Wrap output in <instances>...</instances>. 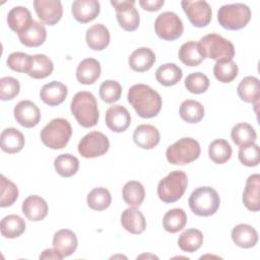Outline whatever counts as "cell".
<instances>
[{
	"mask_svg": "<svg viewBox=\"0 0 260 260\" xmlns=\"http://www.w3.org/2000/svg\"><path fill=\"white\" fill-rule=\"evenodd\" d=\"M56 172L64 178H69L75 175L79 169V160L76 156L70 153L58 155L54 160Z\"/></svg>",
	"mask_w": 260,
	"mask_h": 260,
	"instance_id": "39",
	"label": "cell"
},
{
	"mask_svg": "<svg viewBox=\"0 0 260 260\" xmlns=\"http://www.w3.org/2000/svg\"><path fill=\"white\" fill-rule=\"evenodd\" d=\"M201 152L200 144L191 137H184L167 148L166 156L170 164L184 166L196 160Z\"/></svg>",
	"mask_w": 260,
	"mask_h": 260,
	"instance_id": "6",
	"label": "cell"
},
{
	"mask_svg": "<svg viewBox=\"0 0 260 260\" xmlns=\"http://www.w3.org/2000/svg\"><path fill=\"white\" fill-rule=\"evenodd\" d=\"M78 245L76 235L68 229L55 233L53 237V248L64 258L72 255Z\"/></svg>",
	"mask_w": 260,
	"mask_h": 260,
	"instance_id": "18",
	"label": "cell"
},
{
	"mask_svg": "<svg viewBox=\"0 0 260 260\" xmlns=\"http://www.w3.org/2000/svg\"><path fill=\"white\" fill-rule=\"evenodd\" d=\"M72 135L70 123L63 118L51 120L41 130V140L49 148L62 149L69 142Z\"/></svg>",
	"mask_w": 260,
	"mask_h": 260,
	"instance_id": "3",
	"label": "cell"
},
{
	"mask_svg": "<svg viewBox=\"0 0 260 260\" xmlns=\"http://www.w3.org/2000/svg\"><path fill=\"white\" fill-rule=\"evenodd\" d=\"M111 4L116 10V16L119 25L124 30L133 31L138 28L140 17L137 9L134 6V0L111 1Z\"/></svg>",
	"mask_w": 260,
	"mask_h": 260,
	"instance_id": "11",
	"label": "cell"
},
{
	"mask_svg": "<svg viewBox=\"0 0 260 260\" xmlns=\"http://www.w3.org/2000/svg\"><path fill=\"white\" fill-rule=\"evenodd\" d=\"M30 11L23 6L13 7L7 15L8 26L15 32L20 34L32 22Z\"/></svg>",
	"mask_w": 260,
	"mask_h": 260,
	"instance_id": "30",
	"label": "cell"
},
{
	"mask_svg": "<svg viewBox=\"0 0 260 260\" xmlns=\"http://www.w3.org/2000/svg\"><path fill=\"white\" fill-rule=\"evenodd\" d=\"M188 203L194 214L198 216H210L217 211L220 199L216 190L211 187L204 186L195 189L191 193Z\"/></svg>",
	"mask_w": 260,
	"mask_h": 260,
	"instance_id": "4",
	"label": "cell"
},
{
	"mask_svg": "<svg viewBox=\"0 0 260 260\" xmlns=\"http://www.w3.org/2000/svg\"><path fill=\"white\" fill-rule=\"evenodd\" d=\"M101 11L98 0H75L71 5L73 17L80 23H87L93 20Z\"/></svg>",
	"mask_w": 260,
	"mask_h": 260,
	"instance_id": "16",
	"label": "cell"
},
{
	"mask_svg": "<svg viewBox=\"0 0 260 260\" xmlns=\"http://www.w3.org/2000/svg\"><path fill=\"white\" fill-rule=\"evenodd\" d=\"M40 259H54V260H61L63 257L53 248V249H46L40 255Z\"/></svg>",
	"mask_w": 260,
	"mask_h": 260,
	"instance_id": "51",
	"label": "cell"
},
{
	"mask_svg": "<svg viewBox=\"0 0 260 260\" xmlns=\"http://www.w3.org/2000/svg\"><path fill=\"white\" fill-rule=\"evenodd\" d=\"M159 139V131L156 127L149 124H141L133 132L134 143L143 149L154 148L158 144Z\"/></svg>",
	"mask_w": 260,
	"mask_h": 260,
	"instance_id": "17",
	"label": "cell"
},
{
	"mask_svg": "<svg viewBox=\"0 0 260 260\" xmlns=\"http://www.w3.org/2000/svg\"><path fill=\"white\" fill-rule=\"evenodd\" d=\"M85 41L89 49L102 51L110 44V31L104 24L95 23L87 28Z\"/></svg>",
	"mask_w": 260,
	"mask_h": 260,
	"instance_id": "26",
	"label": "cell"
},
{
	"mask_svg": "<svg viewBox=\"0 0 260 260\" xmlns=\"http://www.w3.org/2000/svg\"><path fill=\"white\" fill-rule=\"evenodd\" d=\"M122 94V86L116 80H106L100 86V96L107 104L117 102Z\"/></svg>",
	"mask_w": 260,
	"mask_h": 260,
	"instance_id": "46",
	"label": "cell"
},
{
	"mask_svg": "<svg viewBox=\"0 0 260 260\" xmlns=\"http://www.w3.org/2000/svg\"><path fill=\"white\" fill-rule=\"evenodd\" d=\"M155 62V54L146 47H141L132 52L128 59L129 66L136 72H145L149 70Z\"/></svg>",
	"mask_w": 260,
	"mask_h": 260,
	"instance_id": "28",
	"label": "cell"
},
{
	"mask_svg": "<svg viewBox=\"0 0 260 260\" xmlns=\"http://www.w3.org/2000/svg\"><path fill=\"white\" fill-rule=\"evenodd\" d=\"M105 120L108 128L117 133L124 132L131 124L130 113L122 105L110 107L106 112Z\"/></svg>",
	"mask_w": 260,
	"mask_h": 260,
	"instance_id": "15",
	"label": "cell"
},
{
	"mask_svg": "<svg viewBox=\"0 0 260 260\" xmlns=\"http://www.w3.org/2000/svg\"><path fill=\"white\" fill-rule=\"evenodd\" d=\"M203 244V235L197 229H188L184 231L178 239L179 248L188 253H194Z\"/></svg>",
	"mask_w": 260,
	"mask_h": 260,
	"instance_id": "36",
	"label": "cell"
},
{
	"mask_svg": "<svg viewBox=\"0 0 260 260\" xmlns=\"http://www.w3.org/2000/svg\"><path fill=\"white\" fill-rule=\"evenodd\" d=\"M121 223L123 228L133 235H139L146 229V219L141 211L136 207L125 209L121 215Z\"/></svg>",
	"mask_w": 260,
	"mask_h": 260,
	"instance_id": "24",
	"label": "cell"
},
{
	"mask_svg": "<svg viewBox=\"0 0 260 260\" xmlns=\"http://www.w3.org/2000/svg\"><path fill=\"white\" fill-rule=\"evenodd\" d=\"M178 56L182 63L190 67L198 66L205 58L199 43L193 41L184 43L179 49Z\"/></svg>",
	"mask_w": 260,
	"mask_h": 260,
	"instance_id": "31",
	"label": "cell"
},
{
	"mask_svg": "<svg viewBox=\"0 0 260 260\" xmlns=\"http://www.w3.org/2000/svg\"><path fill=\"white\" fill-rule=\"evenodd\" d=\"M21 210L27 219L31 221H40L48 214V204L42 197L30 195L22 202Z\"/></svg>",
	"mask_w": 260,
	"mask_h": 260,
	"instance_id": "20",
	"label": "cell"
},
{
	"mask_svg": "<svg viewBox=\"0 0 260 260\" xmlns=\"http://www.w3.org/2000/svg\"><path fill=\"white\" fill-rule=\"evenodd\" d=\"M205 58L215 61L233 60L235 56V47L232 42L217 34H208L199 41Z\"/></svg>",
	"mask_w": 260,
	"mask_h": 260,
	"instance_id": "8",
	"label": "cell"
},
{
	"mask_svg": "<svg viewBox=\"0 0 260 260\" xmlns=\"http://www.w3.org/2000/svg\"><path fill=\"white\" fill-rule=\"evenodd\" d=\"M1 235L7 239H15L25 231V221L17 214H9L2 218L0 223Z\"/></svg>",
	"mask_w": 260,
	"mask_h": 260,
	"instance_id": "33",
	"label": "cell"
},
{
	"mask_svg": "<svg viewBox=\"0 0 260 260\" xmlns=\"http://www.w3.org/2000/svg\"><path fill=\"white\" fill-rule=\"evenodd\" d=\"M0 146L7 153L19 152L24 146V136L15 128H6L1 133Z\"/></svg>",
	"mask_w": 260,
	"mask_h": 260,
	"instance_id": "29",
	"label": "cell"
},
{
	"mask_svg": "<svg viewBox=\"0 0 260 260\" xmlns=\"http://www.w3.org/2000/svg\"><path fill=\"white\" fill-rule=\"evenodd\" d=\"M101 76L100 62L94 58L82 60L76 69V78L81 84H92Z\"/></svg>",
	"mask_w": 260,
	"mask_h": 260,
	"instance_id": "22",
	"label": "cell"
},
{
	"mask_svg": "<svg viewBox=\"0 0 260 260\" xmlns=\"http://www.w3.org/2000/svg\"><path fill=\"white\" fill-rule=\"evenodd\" d=\"M251 19V9L244 3L222 5L217 12L219 24L230 30H238L245 27Z\"/></svg>",
	"mask_w": 260,
	"mask_h": 260,
	"instance_id": "7",
	"label": "cell"
},
{
	"mask_svg": "<svg viewBox=\"0 0 260 260\" xmlns=\"http://www.w3.org/2000/svg\"><path fill=\"white\" fill-rule=\"evenodd\" d=\"M187 223V214L182 208H173L169 210L162 217L164 229L175 234L183 230Z\"/></svg>",
	"mask_w": 260,
	"mask_h": 260,
	"instance_id": "38",
	"label": "cell"
},
{
	"mask_svg": "<svg viewBox=\"0 0 260 260\" xmlns=\"http://www.w3.org/2000/svg\"><path fill=\"white\" fill-rule=\"evenodd\" d=\"M67 93V86L60 81L54 80L42 86L40 96L46 105L55 107L62 104L65 101Z\"/></svg>",
	"mask_w": 260,
	"mask_h": 260,
	"instance_id": "19",
	"label": "cell"
},
{
	"mask_svg": "<svg viewBox=\"0 0 260 260\" xmlns=\"http://www.w3.org/2000/svg\"><path fill=\"white\" fill-rule=\"evenodd\" d=\"M122 195L126 204L132 207H138L144 200L145 190L140 182L129 181L124 185Z\"/></svg>",
	"mask_w": 260,
	"mask_h": 260,
	"instance_id": "35",
	"label": "cell"
},
{
	"mask_svg": "<svg viewBox=\"0 0 260 260\" xmlns=\"http://www.w3.org/2000/svg\"><path fill=\"white\" fill-rule=\"evenodd\" d=\"M180 117L187 123H198L204 117V107L195 100H186L180 106Z\"/></svg>",
	"mask_w": 260,
	"mask_h": 260,
	"instance_id": "37",
	"label": "cell"
},
{
	"mask_svg": "<svg viewBox=\"0 0 260 260\" xmlns=\"http://www.w3.org/2000/svg\"><path fill=\"white\" fill-rule=\"evenodd\" d=\"M34 62V57L25 54L23 52H13L11 53L6 60L7 66L16 72L28 73Z\"/></svg>",
	"mask_w": 260,
	"mask_h": 260,
	"instance_id": "44",
	"label": "cell"
},
{
	"mask_svg": "<svg viewBox=\"0 0 260 260\" xmlns=\"http://www.w3.org/2000/svg\"><path fill=\"white\" fill-rule=\"evenodd\" d=\"M110 147L108 137L99 131H91L84 135L78 143V152L85 158L104 155Z\"/></svg>",
	"mask_w": 260,
	"mask_h": 260,
	"instance_id": "10",
	"label": "cell"
},
{
	"mask_svg": "<svg viewBox=\"0 0 260 260\" xmlns=\"http://www.w3.org/2000/svg\"><path fill=\"white\" fill-rule=\"evenodd\" d=\"M47 38V30L44 24L39 21L32 20L27 28L18 34L20 43L26 47L36 48L43 45Z\"/></svg>",
	"mask_w": 260,
	"mask_h": 260,
	"instance_id": "25",
	"label": "cell"
},
{
	"mask_svg": "<svg viewBox=\"0 0 260 260\" xmlns=\"http://www.w3.org/2000/svg\"><path fill=\"white\" fill-rule=\"evenodd\" d=\"M185 86L190 92L200 94L208 89L209 79L201 72H193L186 77Z\"/></svg>",
	"mask_w": 260,
	"mask_h": 260,
	"instance_id": "45",
	"label": "cell"
},
{
	"mask_svg": "<svg viewBox=\"0 0 260 260\" xmlns=\"http://www.w3.org/2000/svg\"><path fill=\"white\" fill-rule=\"evenodd\" d=\"M13 114L16 122L25 128L37 126L41 120L40 109L35 103L28 100L19 102L14 107Z\"/></svg>",
	"mask_w": 260,
	"mask_h": 260,
	"instance_id": "14",
	"label": "cell"
},
{
	"mask_svg": "<svg viewBox=\"0 0 260 260\" xmlns=\"http://www.w3.org/2000/svg\"><path fill=\"white\" fill-rule=\"evenodd\" d=\"M127 99L137 115L144 119L155 117L161 109L159 93L146 84L132 85L128 90Z\"/></svg>",
	"mask_w": 260,
	"mask_h": 260,
	"instance_id": "1",
	"label": "cell"
},
{
	"mask_svg": "<svg viewBox=\"0 0 260 260\" xmlns=\"http://www.w3.org/2000/svg\"><path fill=\"white\" fill-rule=\"evenodd\" d=\"M231 137L234 143L241 147L251 143H255L257 139V134L252 125L243 122L236 124L232 128Z\"/></svg>",
	"mask_w": 260,
	"mask_h": 260,
	"instance_id": "34",
	"label": "cell"
},
{
	"mask_svg": "<svg viewBox=\"0 0 260 260\" xmlns=\"http://www.w3.org/2000/svg\"><path fill=\"white\" fill-rule=\"evenodd\" d=\"M239 68L235 61L233 60H219L213 66V74L215 78L222 82H232L238 75Z\"/></svg>",
	"mask_w": 260,
	"mask_h": 260,
	"instance_id": "41",
	"label": "cell"
},
{
	"mask_svg": "<svg viewBox=\"0 0 260 260\" xmlns=\"http://www.w3.org/2000/svg\"><path fill=\"white\" fill-rule=\"evenodd\" d=\"M32 57H34V62L30 70L27 73L28 76L35 79H43L52 74L54 69V64L48 56L44 54H37V55H34Z\"/></svg>",
	"mask_w": 260,
	"mask_h": 260,
	"instance_id": "40",
	"label": "cell"
},
{
	"mask_svg": "<svg viewBox=\"0 0 260 260\" xmlns=\"http://www.w3.org/2000/svg\"><path fill=\"white\" fill-rule=\"evenodd\" d=\"M20 90L19 81L11 76L2 77L0 79V99L2 101L13 100Z\"/></svg>",
	"mask_w": 260,
	"mask_h": 260,
	"instance_id": "49",
	"label": "cell"
},
{
	"mask_svg": "<svg viewBox=\"0 0 260 260\" xmlns=\"http://www.w3.org/2000/svg\"><path fill=\"white\" fill-rule=\"evenodd\" d=\"M188 186V177L182 171H173L157 185L158 198L165 203L178 201L185 193Z\"/></svg>",
	"mask_w": 260,
	"mask_h": 260,
	"instance_id": "5",
	"label": "cell"
},
{
	"mask_svg": "<svg viewBox=\"0 0 260 260\" xmlns=\"http://www.w3.org/2000/svg\"><path fill=\"white\" fill-rule=\"evenodd\" d=\"M182 69L175 63L162 64L155 71L156 81L164 86H173L177 84L182 79Z\"/></svg>",
	"mask_w": 260,
	"mask_h": 260,
	"instance_id": "32",
	"label": "cell"
},
{
	"mask_svg": "<svg viewBox=\"0 0 260 260\" xmlns=\"http://www.w3.org/2000/svg\"><path fill=\"white\" fill-rule=\"evenodd\" d=\"M154 30L158 38L165 41H175L182 36L184 25L181 18L175 12L166 11L156 17Z\"/></svg>",
	"mask_w": 260,
	"mask_h": 260,
	"instance_id": "9",
	"label": "cell"
},
{
	"mask_svg": "<svg viewBox=\"0 0 260 260\" xmlns=\"http://www.w3.org/2000/svg\"><path fill=\"white\" fill-rule=\"evenodd\" d=\"M237 92L239 98L246 102L251 103L255 107L259 105L260 98V82L255 76L244 77L238 85Z\"/></svg>",
	"mask_w": 260,
	"mask_h": 260,
	"instance_id": "23",
	"label": "cell"
},
{
	"mask_svg": "<svg viewBox=\"0 0 260 260\" xmlns=\"http://www.w3.org/2000/svg\"><path fill=\"white\" fill-rule=\"evenodd\" d=\"M87 205L89 208L102 211L107 209L112 202V196L108 189L103 187H98L92 189L87 195Z\"/></svg>",
	"mask_w": 260,
	"mask_h": 260,
	"instance_id": "43",
	"label": "cell"
},
{
	"mask_svg": "<svg viewBox=\"0 0 260 260\" xmlns=\"http://www.w3.org/2000/svg\"><path fill=\"white\" fill-rule=\"evenodd\" d=\"M70 110L78 124L84 128L96 125L99 109L94 95L89 91H78L71 101Z\"/></svg>",
	"mask_w": 260,
	"mask_h": 260,
	"instance_id": "2",
	"label": "cell"
},
{
	"mask_svg": "<svg viewBox=\"0 0 260 260\" xmlns=\"http://www.w3.org/2000/svg\"><path fill=\"white\" fill-rule=\"evenodd\" d=\"M34 8L41 21L48 25L56 24L63 15L62 3L59 0H35Z\"/></svg>",
	"mask_w": 260,
	"mask_h": 260,
	"instance_id": "13",
	"label": "cell"
},
{
	"mask_svg": "<svg viewBox=\"0 0 260 260\" xmlns=\"http://www.w3.org/2000/svg\"><path fill=\"white\" fill-rule=\"evenodd\" d=\"M18 198V189L16 185L10 180L6 179L1 175V198L0 206L8 207L11 206Z\"/></svg>",
	"mask_w": 260,
	"mask_h": 260,
	"instance_id": "47",
	"label": "cell"
},
{
	"mask_svg": "<svg viewBox=\"0 0 260 260\" xmlns=\"http://www.w3.org/2000/svg\"><path fill=\"white\" fill-rule=\"evenodd\" d=\"M239 160L246 167H256L260 160V150L256 143L241 146L239 149Z\"/></svg>",
	"mask_w": 260,
	"mask_h": 260,
	"instance_id": "48",
	"label": "cell"
},
{
	"mask_svg": "<svg viewBox=\"0 0 260 260\" xmlns=\"http://www.w3.org/2000/svg\"><path fill=\"white\" fill-rule=\"evenodd\" d=\"M232 146L224 139H215L208 146V155L210 159L218 165L226 162L232 156Z\"/></svg>",
	"mask_w": 260,
	"mask_h": 260,
	"instance_id": "42",
	"label": "cell"
},
{
	"mask_svg": "<svg viewBox=\"0 0 260 260\" xmlns=\"http://www.w3.org/2000/svg\"><path fill=\"white\" fill-rule=\"evenodd\" d=\"M260 175L253 174L246 181L245 190L243 192V203L250 211H258L260 209Z\"/></svg>",
	"mask_w": 260,
	"mask_h": 260,
	"instance_id": "21",
	"label": "cell"
},
{
	"mask_svg": "<svg viewBox=\"0 0 260 260\" xmlns=\"http://www.w3.org/2000/svg\"><path fill=\"white\" fill-rule=\"evenodd\" d=\"M182 8L189 21L196 27H204L209 24L212 17L210 5L206 1L183 0Z\"/></svg>",
	"mask_w": 260,
	"mask_h": 260,
	"instance_id": "12",
	"label": "cell"
},
{
	"mask_svg": "<svg viewBox=\"0 0 260 260\" xmlns=\"http://www.w3.org/2000/svg\"><path fill=\"white\" fill-rule=\"evenodd\" d=\"M165 4L164 0H140L139 5L147 11H157Z\"/></svg>",
	"mask_w": 260,
	"mask_h": 260,
	"instance_id": "50",
	"label": "cell"
},
{
	"mask_svg": "<svg viewBox=\"0 0 260 260\" xmlns=\"http://www.w3.org/2000/svg\"><path fill=\"white\" fill-rule=\"evenodd\" d=\"M232 240L240 248L249 249L258 242V233L250 224L240 223L232 230Z\"/></svg>",
	"mask_w": 260,
	"mask_h": 260,
	"instance_id": "27",
	"label": "cell"
}]
</instances>
